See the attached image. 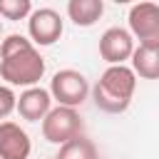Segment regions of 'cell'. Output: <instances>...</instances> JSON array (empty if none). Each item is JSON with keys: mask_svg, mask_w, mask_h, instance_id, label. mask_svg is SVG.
Masks as SVG:
<instances>
[{"mask_svg": "<svg viewBox=\"0 0 159 159\" xmlns=\"http://www.w3.org/2000/svg\"><path fill=\"white\" fill-rule=\"evenodd\" d=\"M45 75V60L22 35H7L0 42V77L7 87H37Z\"/></svg>", "mask_w": 159, "mask_h": 159, "instance_id": "1", "label": "cell"}, {"mask_svg": "<svg viewBox=\"0 0 159 159\" xmlns=\"http://www.w3.org/2000/svg\"><path fill=\"white\" fill-rule=\"evenodd\" d=\"M137 89V75L132 72V67L127 65H109L99 82L92 87V99L94 104L107 112V114H122L129 102H132V94Z\"/></svg>", "mask_w": 159, "mask_h": 159, "instance_id": "2", "label": "cell"}, {"mask_svg": "<svg viewBox=\"0 0 159 159\" xmlns=\"http://www.w3.org/2000/svg\"><path fill=\"white\" fill-rule=\"evenodd\" d=\"M82 134V117L72 107H55L42 119V137L50 144H67L70 139Z\"/></svg>", "mask_w": 159, "mask_h": 159, "instance_id": "3", "label": "cell"}, {"mask_svg": "<svg viewBox=\"0 0 159 159\" xmlns=\"http://www.w3.org/2000/svg\"><path fill=\"white\" fill-rule=\"evenodd\" d=\"M89 94V84L82 72L77 70H60L55 72L50 82V97L60 102V107H72L77 109Z\"/></svg>", "mask_w": 159, "mask_h": 159, "instance_id": "4", "label": "cell"}, {"mask_svg": "<svg viewBox=\"0 0 159 159\" xmlns=\"http://www.w3.org/2000/svg\"><path fill=\"white\" fill-rule=\"evenodd\" d=\"M129 35L139 40V45L159 47V5L157 2H137L129 7Z\"/></svg>", "mask_w": 159, "mask_h": 159, "instance_id": "5", "label": "cell"}, {"mask_svg": "<svg viewBox=\"0 0 159 159\" xmlns=\"http://www.w3.org/2000/svg\"><path fill=\"white\" fill-rule=\"evenodd\" d=\"M27 32L32 37V45H40V47H47V45H55L62 35V17L57 10L52 7H40V10H32L30 17H27Z\"/></svg>", "mask_w": 159, "mask_h": 159, "instance_id": "6", "label": "cell"}, {"mask_svg": "<svg viewBox=\"0 0 159 159\" xmlns=\"http://www.w3.org/2000/svg\"><path fill=\"white\" fill-rule=\"evenodd\" d=\"M134 52V37L124 27H107L99 37V55L109 65H124Z\"/></svg>", "mask_w": 159, "mask_h": 159, "instance_id": "7", "label": "cell"}, {"mask_svg": "<svg viewBox=\"0 0 159 159\" xmlns=\"http://www.w3.org/2000/svg\"><path fill=\"white\" fill-rule=\"evenodd\" d=\"M30 152V134L15 122H0V159H27Z\"/></svg>", "mask_w": 159, "mask_h": 159, "instance_id": "8", "label": "cell"}, {"mask_svg": "<svg viewBox=\"0 0 159 159\" xmlns=\"http://www.w3.org/2000/svg\"><path fill=\"white\" fill-rule=\"evenodd\" d=\"M17 114L27 122H40L47 117V112L52 109V97L50 89L42 87H27L20 97H17Z\"/></svg>", "mask_w": 159, "mask_h": 159, "instance_id": "9", "label": "cell"}, {"mask_svg": "<svg viewBox=\"0 0 159 159\" xmlns=\"http://www.w3.org/2000/svg\"><path fill=\"white\" fill-rule=\"evenodd\" d=\"M132 72L142 80H159V47L139 45L132 52Z\"/></svg>", "mask_w": 159, "mask_h": 159, "instance_id": "10", "label": "cell"}, {"mask_svg": "<svg viewBox=\"0 0 159 159\" xmlns=\"http://www.w3.org/2000/svg\"><path fill=\"white\" fill-rule=\"evenodd\" d=\"M104 12L102 0H70L67 2V15L77 27H92Z\"/></svg>", "mask_w": 159, "mask_h": 159, "instance_id": "11", "label": "cell"}, {"mask_svg": "<svg viewBox=\"0 0 159 159\" xmlns=\"http://www.w3.org/2000/svg\"><path fill=\"white\" fill-rule=\"evenodd\" d=\"M57 159H97V149L89 139H84L80 134V137H75V139H70L67 144L60 147Z\"/></svg>", "mask_w": 159, "mask_h": 159, "instance_id": "12", "label": "cell"}, {"mask_svg": "<svg viewBox=\"0 0 159 159\" xmlns=\"http://www.w3.org/2000/svg\"><path fill=\"white\" fill-rule=\"evenodd\" d=\"M32 12L30 0H0V15L5 20H25Z\"/></svg>", "mask_w": 159, "mask_h": 159, "instance_id": "13", "label": "cell"}, {"mask_svg": "<svg viewBox=\"0 0 159 159\" xmlns=\"http://www.w3.org/2000/svg\"><path fill=\"white\" fill-rule=\"evenodd\" d=\"M17 107V97L12 92V87L7 84H0V119H7Z\"/></svg>", "mask_w": 159, "mask_h": 159, "instance_id": "14", "label": "cell"}, {"mask_svg": "<svg viewBox=\"0 0 159 159\" xmlns=\"http://www.w3.org/2000/svg\"><path fill=\"white\" fill-rule=\"evenodd\" d=\"M0 35H2V22H0Z\"/></svg>", "mask_w": 159, "mask_h": 159, "instance_id": "15", "label": "cell"}]
</instances>
